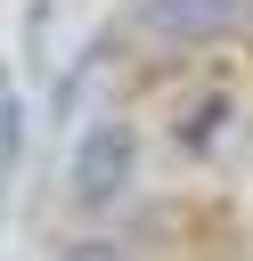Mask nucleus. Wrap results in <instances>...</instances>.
Listing matches in <instances>:
<instances>
[{
    "instance_id": "f257e3e1",
    "label": "nucleus",
    "mask_w": 253,
    "mask_h": 261,
    "mask_svg": "<svg viewBox=\"0 0 253 261\" xmlns=\"http://www.w3.org/2000/svg\"><path fill=\"white\" fill-rule=\"evenodd\" d=\"M131 171H139V130L131 122H90L73 139V204L82 212H114Z\"/></svg>"
},
{
    "instance_id": "f03ea898",
    "label": "nucleus",
    "mask_w": 253,
    "mask_h": 261,
    "mask_svg": "<svg viewBox=\"0 0 253 261\" xmlns=\"http://www.w3.org/2000/svg\"><path fill=\"white\" fill-rule=\"evenodd\" d=\"M253 0H139V24L171 49H204V41H229L245 24Z\"/></svg>"
},
{
    "instance_id": "7ed1b4c3",
    "label": "nucleus",
    "mask_w": 253,
    "mask_h": 261,
    "mask_svg": "<svg viewBox=\"0 0 253 261\" xmlns=\"http://www.w3.org/2000/svg\"><path fill=\"white\" fill-rule=\"evenodd\" d=\"M220 122H229V98H220V90H204V98H196V114L180 122V147H204V130H220Z\"/></svg>"
},
{
    "instance_id": "20e7f679",
    "label": "nucleus",
    "mask_w": 253,
    "mask_h": 261,
    "mask_svg": "<svg viewBox=\"0 0 253 261\" xmlns=\"http://www.w3.org/2000/svg\"><path fill=\"white\" fill-rule=\"evenodd\" d=\"M57 261H139V253H131V245H114V237H73Z\"/></svg>"
}]
</instances>
